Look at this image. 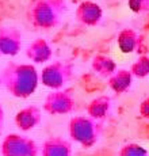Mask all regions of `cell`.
<instances>
[{
    "instance_id": "cell-1",
    "label": "cell",
    "mask_w": 149,
    "mask_h": 156,
    "mask_svg": "<svg viewBox=\"0 0 149 156\" xmlns=\"http://www.w3.org/2000/svg\"><path fill=\"white\" fill-rule=\"evenodd\" d=\"M5 90L15 98H29L37 88V71L27 64L10 62L0 76Z\"/></svg>"
},
{
    "instance_id": "cell-2",
    "label": "cell",
    "mask_w": 149,
    "mask_h": 156,
    "mask_svg": "<svg viewBox=\"0 0 149 156\" xmlns=\"http://www.w3.org/2000/svg\"><path fill=\"white\" fill-rule=\"evenodd\" d=\"M2 156H38L40 151L33 140L20 134H8L0 147Z\"/></svg>"
},
{
    "instance_id": "cell-3",
    "label": "cell",
    "mask_w": 149,
    "mask_h": 156,
    "mask_svg": "<svg viewBox=\"0 0 149 156\" xmlns=\"http://www.w3.org/2000/svg\"><path fill=\"white\" fill-rule=\"evenodd\" d=\"M22 45V34L15 27L0 29V53L5 56L18 55Z\"/></svg>"
},
{
    "instance_id": "cell-4",
    "label": "cell",
    "mask_w": 149,
    "mask_h": 156,
    "mask_svg": "<svg viewBox=\"0 0 149 156\" xmlns=\"http://www.w3.org/2000/svg\"><path fill=\"white\" fill-rule=\"evenodd\" d=\"M94 125L84 118H74L71 122V134L72 139L77 140L83 145H91L95 141L94 134Z\"/></svg>"
},
{
    "instance_id": "cell-5",
    "label": "cell",
    "mask_w": 149,
    "mask_h": 156,
    "mask_svg": "<svg viewBox=\"0 0 149 156\" xmlns=\"http://www.w3.org/2000/svg\"><path fill=\"white\" fill-rule=\"evenodd\" d=\"M41 121V113L37 106H29L19 110L15 115V124L20 130L27 132L30 129L35 128Z\"/></svg>"
},
{
    "instance_id": "cell-6",
    "label": "cell",
    "mask_w": 149,
    "mask_h": 156,
    "mask_svg": "<svg viewBox=\"0 0 149 156\" xmlns=\"http://www.w3.org/2000/svg\"><path fill=\"white\" fill-rule=\"evenodd\" d=\"M42 156H71V147L61 139L47 140L43 144Z\"/></svg>"
},
{
    "instance_id": "cell-7",
    "label": "cell",
    "mask_w": 149,
    "mask_h": 156,
    "mask_svg": "<svg viewBox=\"0 0 149 156\" xmlns=\"http://www.w3.org/2000/svg\"><path fill=\"white\" fill-rule=\"evenodd\" d=\"M68 105H69V101L67 99L64 92H56L47 98L43 107L49 113H65L69 112V107H67Z\"/></svg>"
},
{
    "instance_id": "cell-8",
    "label": "cell",
    "mask_w": 149,
    "mask_h": 156,
    "mask_svg": "<svg viewBox=\"0 0 149 156\" xmlns=\"http://www.w3.org/2000/svg\"><path fill=\"white\" fill-rule=\"evenodd\" d=\"M3 128H4V112H3L2 106H0V136L3 133Z\"/></svg>"
},
{
    "instance_id": "cell-9",
    "label": "cell",
    "mask_w": 149,
    "mask_h": 156,
    "mask_svg": "<svg viewBox=\"0 0 149 156\" xmlns=\"http://www.w3.org/2000/svg\"><path fill=\"white\" fill-rule=\"evenodd\" d=\"M0 86H2V79H0Z\"/></svg>"
}]
</instances>
